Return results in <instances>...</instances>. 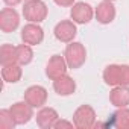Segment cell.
Here are the masks:
<instances>
[{
	"label": "cell",
	"instance_id": "2e32d148",
	"mask_svg": "<svg viewBox=\"0 0 129 129\" xmlns=\"http://www.w3.org/2000/svg\"><path fill=\"white\" fill-rule=\"evenodd\" d=\"M21 75H23V70H21V66L17 62L14 64H6L2 69V78L5 82H9V84H15L21 79Z\"/></svg>",
	"mask_w": 129,
	"mask_h": 129
},
{
	"label": "cell",
	"instance_id": "603a6c76",
	"mask_svg": "<svg viewBox=\"0 0 129 129\" xmlns=\"http://www.w3.org/2000/svg\"><path fill=\"white\" fill-rule=\"evenodd\" d=\"M3 2H5L8 6H17L18 3H21V0H3Z\"/></svg>",
	"mask_w": 129,
	"mask_h": 129
},
{
	"label": "cell",
	"instance_id": "ba28073f",
	"mask_svg": "<svg viewBox=\"0 0 129 129\" xmlns=\"http://www.w3.org/2000/svg\"><path fill=\"white\" fill-rule=\"evenodd\" d=\"M56 40H59L61 43H72L78 34V29H76V24L75 21H70V20H62L59 21L56 26H55V30H53Z\"/></svg>",
	"mask_w": 129,
	"mask_h": 129
},
{
	"label": "cell",
	"instance_id": "44dd1931",
	"mask_svg": "<svg viewBox=\"0 0 129 129\" xmlns=\"http://www.w3.org/2000/svg\"><path fill=\"white\" fill-rule=\"evenodd\" d=\"M75 126V123H72V121H67V120H56V123H55V126L53 127H73Z\"/></svg>",
	"mask_w": 129,
	"mask_h": 129
},
{
	"label": "cell",
	"instance_id": "ffe728a7",
	"mask_svg": "<svg viewBox=\"0 0 129 129\" xmlns=\"http://www.w3.org/2000/svg\"><path fill=\"white\" fill-rule=\"evenodd\" d=\"M14 126H17L12 114L9 109H2L0 111V127L2 129H12Z\"/></svg>",
	"mask_w": 129,
	"mask_h": 129
},
{
	"label": "cell",
	"instance_id": "8992f818",
	"mask_svg": "<svg viewBox=\"0 0 129 129\" xmlns=\"http://www.w3.org/2000/svg\"><path fill=\"white\" fill-rule=\"evenodd\" d=\"M20 24L18 12L14 8H3L0 11V29L5 34L14 32Z\"/></svg>",
	"mask_w": 129,
	"mask_h": 129
},
{
	"label": "cell",
	"instance_id": "9a60e30c",
	"mask_svg": "<svg viewBox=\"0 0 129 129\" xmlns=\"http://www.w3.org/2000/svg\"><path fill=\"white\" fill-rule=\"evenodd\" d=\"M58 118H59V115L53 108H41L40 112L37 114V124L41 129H49V127L55 126Z\"/></svg>",
	"mask_w": 129,
	"mask_h": 129
},
{
	"label": "cell",
	"instance_id": "7a4b0ae2",
	"mask_svg": "<svg viewBox=\"0 0 129 129\" xmlns=\"http://www.w3.org/2000/svg\"><path fill=\"white\" fill-rule=\"evenodd\" d=\"M64 58L67 61V66L69 69H79L85 64V59H87V50L84 47L82 43H75L72 41L67 47H66V52H64Z\"/></svg>",
	"mask_w": 129,
	"mask_h": 129
},
{
	"label": "cell",
	"instance_id": "e0dca14e",
	"mask_svg": "<svg viewBox=\"0 0 129 129\" xmlns=\"http://www.w3.org/2000/svg\"><path fill=\"white\" fill-rule=\"evenodd\" d=\"M0 62H2V66L17 62V47L11 44H3L0 47Z\"/></svg>",
	"mask_w": 129,
	"mask_h": 129
},
{
	"label": "cell",
	"instance_id": "7c38bea8",
	"mask_svg": "<svg viewBox=\"0 0 129 129\" xmlns=\"http://www.w3.org/2000/svg\"><path fill=\"white\" fill-rule=\"evenodd\" d=\"M94 14H96V18H97L99 23H102V24H109V23L115 18V8H114L112 2L103 0L102 3L97 5Z\"/></svg>",
	"mask_w": 129,
	"mask_h": 129
},
{
	"label": "cell",
	"instance_id": "ac0fdd59",
	"mask_svg": "<svg viewBox=\"0 0 129 129\" xmlns=\"http://www.w3.org/2000/svg\"><path fill=\"white\" fill-rule=\"evenodd\" d=\"M32 59H34V52H32L29 44L23 43V44L17 46V64L27 66V64L32 62Z\"/></svg>",
	"mask_w": 129,
	"mask_h": 129
},
{
	"label": "cell",
	"instance_id": "277c9868",
	"mask_svg": "<svg viewBox=\"0 0 129 129\" xmlns=\"http://www.w3.org/2000/svg\"><path fill=\"white\" fill-rule=\"evenodd\" d=\"M73 123L78 129H90L96 123V112L90 105H81L73 114Z\"/></svg>",
	"mask_w": 129,
	"mask_h": 129
},
{
	"label": "cell",
	"instance_id": "9c48e42d",
	"mask_svg": "<svg viewBox=\"0 0 129 129\" xmlns=\"http://www.w3.org/2000/svg\"><path fill=\"white\" fill-rule=\"evenodd\" d=\"M21 40L29 46H38L44 40V30L38 23H29L21 29Z\"/></svg>",
	"mask_w": 129,
	"mask_h": 129
},
{
	"label": "cell",
	"instance_id": "5b68a950",
	"mask_svg": "<svg viewBox=\"0 0 129 129\" xmlns=\"http://www.w3.org/2000/svg\"><path fill=\"white\" fill-rule=\"evenodd\" d=\"M67 69H69V66H67L66 58L61 56V55H53L47 62L46 75H47L49 79L55 81V79H58L64 75H67Z\"/></svg>",
	"mask_w": 129,
	"mask_h": 129
},
{
	"label": "cell",
	"instance_id": "6da1fadb",
	"mask_svg": "<svg viewBox=\"0 0 129 129\" xmlns=\"http://www.w3.org/2000/svg\"><path fill=\"white\" fill-rule=\"evenodd\" d=\"M103 81L111 87H129V66H118V64L108 66L103 70Z\"/></svg>",
	"mask_w": 129,
	"mask_h": 129
},
{
	"label": "cell",
	"instance_id": "7402d4cb",
	"mask_svg": "<svg viewBox=\"0 0 129 129\" xmlns=\"http://www.w3.org/2000/svg\"><path fill=\"white\" fill-rule=\"evenodd\" d=\"M53 2L58 5V6H62V8H67V6H73L75 0H53Z\"/></svg>",
	"mask_w": 129,
	"mask_h": 129
},
{
	"label": "cell",
	"instance_id": "cb8c5ba5",
	"mask_svg": "<svg viewBox=\"0 0 129 129\" xmlns=\"http://www.w3.org/2000/svg\"><path fill=\"white\" fill-rule=\"evenodd\" d=\"M108 2H112V0H108Z\"/></svg>",
	"mask_w": 129,
	"mask_h": 129
},
{
	"label": "cell",
	"instance_id": "30bf717a",
	"mask_svg": "<svg viewBox=\"0 0 129 129\" xmlns=\"http://www.w3.org/2000/svg\"><path fill=\"white\" fill-rule=\"evenodd\" d=\"M9 111H11V114H12V117H14V120H15V123L17 124H26V123H29L30 120H32V117H34V108L24 100V102H17V103H14L11 108H9Z\"/></svg>",
	"mask_w": 129,
	"mask_h": 129
},
{
	"label": "cell",
	"instance_id": "4fadbf2b",
	"mask_svg": "<svg viewBox=\"0 0 129 129\" xmlns=\"http://www.w3.org/2000/svg\"><path fill=\"white\" fill-rule=\"evenodd\" d=\"M53 90L59 96H70L76 91V82L73 81V78L64 75L53 81Z\"/></svg>",
	"mask_w": 129,
	"mask_h": 129
},
{
	"label": "cell",
	"instance_id": "8fae6325",
	"mask_svg": "<svg viewBox=\"0 0 129 129\" xmlns=\"http://www.w3.org/2000/svg\"><path fill=\"white\" fill-rule=\"evenodd\" d=\"M70 15H72V20L75 23H79V24H87L91 21L93 15H94V11L93 8L85 3V2H78L73 5L72 11H70Z\"/></svg>",
	"mask_w": 129,
	"mask_h": 129
},
{
	"label": "cell",
	"instance_id": "3957f363",
	"mask_svg": "<svg viewBox=\"0 0 129 129\" xmlns=\"http://www.w3.org/2000/svg\"><path fill=\"white\" fill-rule=\"evenodd\" d=\"M47 6L41 0H27L23 5V15L29 23H41L47 17Z\"/></svg>",
	"mask_w": 129,
	"mask_h": 129
},
{
	"label": "cell",
	"instance_id": "52a82bcc",
	"mask_svg": "<svg viewBox=\"0 0 129 129\" xmlns=\"http://www.w3.org/2000/svg\"><path fill=\"white\" fill-rule=\"evenodd\" d=\"M24 100L32 108H43L47 102V90L41 85H32L24 91Z\"/></svg>",
	"mask_w": 129,
	"mask_h": 129
},
{
	"label": "cell",
	"instance_id": "d6986e66",
	"mask_svg": "<svg viewBox=\"0 0 129 129\" xmlns=\"http://www.w3.org/2000/svg\"><path fill=\"white\" fill-rule=\"evenodd\" d=\"M114 124L123 129H129V109L127 108H120V111L112 114Z\"/></svg>",
	"mask_w": 129,
	"mask_h": 129
},
{
	"label": "cell",
	"instance_id": "5bb4252c",
	"mask_svg": "<svg viewBox=\"0 0 129 129\" xmlns=\"http://www.w3.org/2000/svg\"><path fill=\"white\" fill-rule=\"evenodd\" d=\"M109 102L117 108H126L129 105V88L124 85H117L109 93Z\"/></svg>",
	"mask_w": 129,
	"mask_h": 129
}]
</instances>
